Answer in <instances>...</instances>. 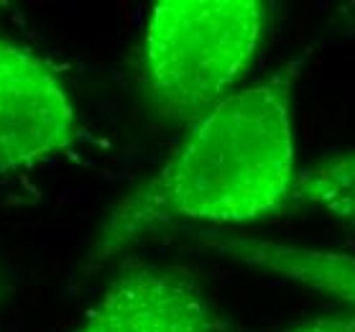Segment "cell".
Segmentation results:
<instances>
[{
	"label": "cell",
	"instance_id": "cell-1",
	"mask_svg": "<svg viewBox=\"0 0 355 332\" xmlns=\"http://www.w3.org/2000/svg\"><path fill=\"white\" fill-rule=\"evenodd\" d=\"M294 161L289 74L235 89L189 125L162 169L110 210L87 268L187 220L238 225L276 215L294 192Z\"/></svg>",
	"mask_w": 355,
	"mask_h": 332
},
{
	"label": "cell",
	"instance_id": "cell-2",
	"mask_svg": "<svg viewBox=\"0 0 355 332\" xmlns=\"http://www.w3.org/2000/svg\"><path fill=\"white\" fill-rule=\"evenodd\" d=\"M259 0H162L144 31V77L162 118L192 125L233 95L259 54Z\"/></svg>",
	"mask_w": 355,
	"mask_h": 332
},
{
	"label": "cell",
	"instance_id": "cell-3",
	"mask_svg": "<svg viewBox=\"0 0 355 332\" xmlns=\"http://www.w3.org/2000/svg\"><path fill=\"white\" fill-rule=\"evenodd\" d=\"M80 138L77 107L57 69L0 36V174L64 154Z\"/></svg>",
	"mask_w": 355,
	"mask_h": 332
},
{
	"label": "cell",
	"instance_id": "cell-4",
	"mask_svg": "<svg viewBox=\"0 0 355 332\" xmlns=\"http://www.w3.org/2000/svg\"><path fill=\"white\" fill-rule=\"evenodd\" d=\"M77 332H212V315L192 276L148 266L115 279Z\"/></svg>",
	"mask_w": 355,
	"mask_h": 332
},
{
	"label": "cell",
	"instance_id": "cell-5",
	"mask_svg": "<svg viewBox=\"0 0 355 332\" xmlns=\"http://www.w3.org/2000/svg\"><path fill=\"white\" fill-rule=\"evenodd\" d=\"M202 243L227 259L241 261L266 274L282 276L286 281L302 283L307 289L345 302L355 309V256L322 248L261 241V238H238V235H212Z\"/></svg>",
	"mask_w": 355,
	"mask_h": 332
},
{
	"label": "cell",
	"instance_id": "cell-6",
	"mask_svg": "<svg viewBox=\"0 0 355 332\" xmlns=\"http://www.w3.org/2000/svg\"><path fill=\"white\" fill-rule=\"evenodd\" d=\"M291 200L355 225V151L297 174Z\"/></svg>",
	"mask_w": 355,
	"mask_h": 332
},
{
	"label": "cell",
	"instance_id": "cell-7",
	"mask_svg": "<svg viewBox=\"0 0 355 332\" xmlns=\"http://www.w3.org/2000/svg\"><path fill=\"white\" fill-rule=\"evenodd\" d=\"M282 332H355V315L315 317V320L289 324Z\"/></svg>",
	"mask_w": 355,
	"mask_h": 332
},
{
	"label": "cell",
	"instance_id": "cell-8",
	"mask_svg": "<svg viewBox=\"0 0 355 332\" xmlns=\"http://www.w3.org/2000/svg\"><path fill=\"white\" fill-rule=\"evenodd\" d=\"M0 297H3V286H0Z\"/></svg>",
	"mask_w": 355,
	"mask_h": 332
}]
</instances>
